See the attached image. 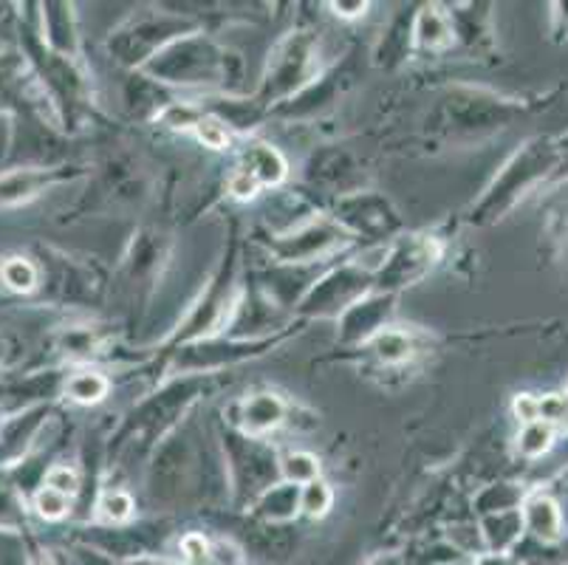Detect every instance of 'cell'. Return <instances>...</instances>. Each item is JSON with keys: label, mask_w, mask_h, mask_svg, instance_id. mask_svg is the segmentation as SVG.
Returning a JSON list of instances; mask_svg holds the SVG:
<instances>
[{"label": "cell", "mask_w": 568, "mask_h": 565, "mask_svg": "<svg viewBox=\"0 0 568 565\" xmlns=\"http://www.w3.org/2000/svg\"><path fill=\"white\" fill-rule=\"evenodd\" d=\"M0 280H3V286L12 289L18 294H29L38 289V266L32 261H26V258H7V261L0 263Z\"/></svg>", "instance_id": "20"}, {"label": "cell", "mask_w": 568, "mask_h": 565, "mask_svg": "<svg viewBox=\"0 0 568 565\" xmlns=\"http://www.w3.org/2000/svg\"><path fill=\"white\" fill-rule=\"evenodd\" d=\"M193 131H195V137L206 144V148H213V150L230 148V131H226V124L221 122V119L204 117V113H201V119L195 122Z\"/></svg>", "instance_id": "26"}, {"label": "cell", "mask_w": 568, "mask_h": 565, "mask_svg": "<svg viewBox=\"0 0 568 565\" xmlns=\"http://www.w3.org/2000/svg\"><path fill=\"white\" fill-rule=\"evenodd\" d=\"M144 69L168 82H182V85L221 82L226 71V57L213 43H206V40L187 38L175 40V43L156 51Z\"/></svg>", "instance_id": "2"}, {"label": "cell", "mask_w": 568, "mask_h": 565, "mask_svg": "<svg viewBox=\"0 0 568 565\" xmlns=\"http://www.w3.org/2000/svg\"><path fill=\"white\" fill-rule=\"evenodd\" d=\"M481 537L487 543V548L498 557L513 554L515 548L524 541V517L520 509H506V512H493V515L481 517Z\"/></svg>", "instance_id": "8"}, {"label": "cell", "mask_w": 568, "mask_h": 565, "mask_svg": "<svg viewBox=\"0 0 568 565\" xmlns=\"http://www.w3.org/2000/svg\"><path fill=\"white\" fill-rule=\"evenodd\" d=\"M513 413L520 424H531V422H540V411H537V396L531 393H520L513 404Z\"/></svg>", "instance_id": "32"}, {"label": "cell", "mask_w": 568, "mask_h": 565, "mask_svg": "<svg viewBox=\"0 0 568 565\" xmlns=\"http://www.w3.org/2000/svg\"><path fill=\"white\" fill-rule=\"evenodd\" d=\"M43 26L45 40H49L51 51L57 54H74L77 51V29H74V7L69 3H49L43 7Z\"/></svg>", "instance_id": "14"}, {"label": "cell", "mask_w": 568, "mask_h": 565, "mask_svg": "<svg viewBox=\"0 0 568 565\" xmlns=\"http://www.w3.org/2000/svg\"><path fill=\"white\" fill-rule=\"evenodd\" d=\"M557 164H560V153H557V142L549 137H537L526 142L509 162L500 168L495 181L489 184L487 195L478 201L473 221L481 224H493L498 218L513 210L526 193L537 190L544 184H555Z\"/></svg>", "instance_id": "1"}, {"label": "cell", "mask_w": 568, "mask_h": 565, "mask_svg": "<svg viewBox=\"0 0 568 565\" xmlns=\"http://www.w3.org/2000/svg\"><path fill=\"white\" fill-rule=\"evenodd\" d=\"M210 557L219 565H241V554H237V548L226 541L215 543V546L210 548Z\"/></svg>", "instance_id": "35"}, {"label": "cell", "mask_w": 568, "mask_h": 565, "mask_svg": "<svg viewBox=\"0 0 568 565\" xmlns=\"http://www.w3.org/2000/svg\"><path fill=\"white\" fill-rule=\"evenodd\" d=\"M368 565H402V559L396 557V554H385V557H376V559H371Z\"/></svg>", "instance_id": "38"}, {"label": "cell", "mask_w": 568, "mask_h": 565, "mask_svg": "<svg viewBox=\"0 0 568 565\" xmlns=\"http://www.w3.org/2000/svg\"><path fill=\"white\" fill-rule=\"evenodd\" d=\"M413 34H416V43L422 49L442 51L456 40V26H453V18L442 7H425L418 12Z\"/></svg>", "instance_id": "13"}, {"label": "cell", "mask_w": 568, "mask_h": 565, "mask_svg": "<svg viewBox=\"0 0 568 565\" xmlns=\"http://www.w3.org/2000/svg\"><path fill=\"white\" fill-rule=\"evenodd\" d=\"M182 552H184V559H187L190 565H201L206 557H210V546H206V541L201 535L184 537Z\"/></svg>", "instance_id": "33"}, {"label": "cell", "mask_w": 568, "mask_h": 565, "mask_svg": "<svg viewBox=\"0 0 568 565\" xmlns=\"http://www.w3.org/2000/svg\"><path fill=\"white\" fill-rule=\"evenodd\" d=\"M557 153H560V164H557V175H555V184H562L568 181V133L566 137H557Z\"/></svg>", "instance_id": "36"}, {"label": "cell", "mask_w": 568, "mask_h": 565, "mask_svg": "<svg viewBox=\"0 0 568 565\" xmlns=\"http://www.w3.org/2000/svg\"><path fill=\"white\" fill-rule=\"evenodd\" d=\"M343 241H345L343 226L320 221V224H308L303 226L301 232H292V235L281 238L277 243H272V249H275V255L281 258V261L303 263V261H314V258L325 255V252H332V249L339 246Z\"/></svg>", "instance_id": "6"}, {"label": "cell", "mask_w": 568, "mask_h": 565, "mask_svg": "<svg viewBox=\"0 0 568 565\" xmlns=\"http://www.w3.org/2000/svg\"><path fill=\"white\" fill-rule=\"evenodd\" d=\"M365 289H368V274L359 272V269L354 266L339 269V272L320 280L317 286L308 292V297L303 300V309L312 311V314H337V311H348L351 305L363 300Z\"/></svg>", "instance_id": "5"}, {"label": "cell", "mask_w": 568, "mask_h": 565, "mask_svg": "<svg viewBox=\"0 0 568 565\" xmlns=\"http://www.w3.org/2000/svg\"><path fill=\"white\" fill-rule=\"evenodd\" d=\"M562 398H566V411H568V387H566V393H562Z\"/></svg>", "instance_id": "40"}, {"label": "cell", "mask_w": 568, "mask_h": 565, "mask_svg": "<svg viewBox=\"0 0 568 565\" xmlns=\"http://www.w3.org/2000/svg\"><path fill=\"white\" fill-rule=\"evenodd\" d=\"M97 509H100L102 521L125 523V521H131V515L136 506H133V497L128 495L125 490H111L100 497V506H97Z\"/></svg>", "instance_id": "24"}, {"label": "cell", "mask_w": 568, "mask_h": 565, "mask_svg": "<svg viewBox=\"0 0 568 565\" xmlns=\"http://www.w3.org/2000/svg\"><path fill=\"white\" fill-rule=\"evenodd\" d=\"M555 438H557L555 424L549 422L524 424L518 433V453L529 461L544 458V455L555 447Z\"/></svg>", "instance_id": "17"}, {"label": "cell", "mask_w": 568, "mask_h": 565, "mask_svg": "<svg viewBox=\"0 0 568 565\" xmlns=\"http://www.w3.org/2000/svg\"><path fill=\"white\" fill-rule=\"evenodd\" d=\"M549 232L568 235V181L557 184L555 195L549 199Z\"/></svg>", "instance_id": "27"}, {"label": "cell", "mask_w": 568, "mask_h": 565, "mask_svg": "<svg viewBox=\"0 0 568 565\" xmlns=\"http://www.w3.org/2000/svg\"><path fill=\"white\" fill-rule=\"evenodd\" d=\"M34 509H38V515L45 517V521H63L71 512V497L43 486V490L34 495Z\"/></svg>", "instance_id": "25"}, {"label": "cell", "mask_w": 568, "mask_h": 565, "mask_svg": "<svg viewBox=\"0 0 568 565\" xmlns=\"http://www.w3.org/2000/svg\"><path fill=\"white\" fill-rule=\"evenodd\" d=\"M390 311V297H374V300H359V303L351 305L348 311H343V340L359 342L376 336V325L385 320V314Z\"/></svg>", "instance_id": "10"}, {"label": "cell", "mask_w": 568, "mask_h": 565, "mask_svg": "<svg viewBox=\"0 0 568 565\" xmlns=\"http://www.w3.org/2000/svg\"><path fill=\"white\" fill-rule=\"evenodd\" d=\"M43 486H49V490L60 492L65 497H74L80 492V478H77V473L69 470V466H51L49 473H45Z\"/></svg>", "instance_id": "28"}, {"label": "cell", "mask_w": 568, "mask_h": 565, "mask_svg": "<svg viewBox=\"0 0 568 565\" xmlns=\"http://www.w3.org/2000/svg\"><path fill=\"white\" fill-rule=\"evenodd\" d=\"M328 9H334L337 18L354 20V18H363V14L371 9V3H365V0H354V3H348V0H334V3H328Z\"/></svg>", "instance_id": "34"}, {"label": "cell", "mask_w": 568, "mask_h": 565, "mask_svg": "<svg viewBox=\"0 0 568 565\" xmlns=\"http://www.w3.org/2000/svg\"><path fill=\"white\" fill-rule=\"evenodd\" d=\"M520 517H524V532L537 543V546H555L566 537V521L562 509L549 492H531L520 504Z\"/></svg>", "instance_id": "7"}, {"label": "cell", "mask_w": 568, "mask_h": 565, "mask_svg": "<svg viewBox=\"0 0 568 565\" xmlns=\"http://www.w3.org/2000/svg\"><path fill=\"white\" fill-rule=\"evenodd\" d=\"M286 418V404L275 393H257V396L246 398L244 413H241V427L250 438H261L268 430L281 427Z\"/></svg>", "instance_id": "9"}, {"label": "cell", "mask_w": 568, "mask_h": 565, "mask_svg": "<svg viewBox=\"0 0 568 565\" xmlns=\"http://www.w3.org/2000/svg\"><path fill=\"white\" fill-rule=\"evenodd\" d=\"M314 74V38H308L306 31H297L292 38L283 40L277 51L268 60L266 80H263V100H277V97H288L301 85H306L308 77Z\"/></svg>", "instance_id": "3"}, {"label": "cell", "mask_w": 568, "mask_h": 565, "mask_svg": "<svg viewBox=\"0 0 568 565\" xmlns=\"http://www.w3.org/2000/svg\"><path fill=\"white\" fill-rule=\"evenodd\" d=\"M111 382L97 371H80L65 382V396L77 404H97L108 396Z\"/></svg>", "instance_id": "18"}, {"label": "cell", "mask_w": 568, "mask_h": 565, "mask_svg": "<svg viewBox=\"0 0 568 565\" xmlns=\"http://www.w3.org/2000/svg\"><path fill=\"white\" fill-rule=\"evenodd\" d=\"M551 38L557 43H566L568 40V0H557L551 3Z\"/></svg>", "instance_id": "31"}, {"label": "cell", "mask_w": 568, "mask_h": 565, "mask_svg": "<svg viewBox=\"0 0 568 565\" xmlns=\"http://www.w3.org/2000/svg\"><path fill=\"white\" fill-rule=\"evenodd\" d=\"M257 512H261L266 521H292V517L301 512V490L294 484L272 486V490L261 497Z\"/></svg>", "instance_id": "16"}, {"label": "cell", "mask_w": 568, "mask_h": 565, "mask_svg": "<svg viewBox=\"0 0 568 565\" xmlns=\"http://www.w3.org/2000/svg\"><path fill=\"white\" fill-rule=\"evenodd\" d=\"M230 193L235 195V199H241V201H250V199H255L257 193H261V184H257V181L252 179L250 173L237 170V173L230 179Z\"/></svg>", "instance_id": "30"}, {"label": "cell", "mask_w": 568, "mask_h": 565, "mask_svg": "<svg viewBox=\"0 0 568 565\" xmlns=\"http://www.w3.org/2000/svg\"><path fill=\"white\" fill-rule=\"evenodd\" d=\"M122 565H175V563L168 557H156V554H136V557H131Z\"/></svg>", "instance_id": "37"}, {"label": "cell", "mask_w": 568, "mask_h": 565, "mask_svg": "<svg viewBox=\"0 0 568 565\" xmlns=\"http://www.w3.org/2000/svg\"><path fill=\"white\" fill-rule=\"evenodd\" d=\"M537 411H540V422H549L555 424V427L568 418L562 393H546V396H537Z\"/></svg>", "instance_id": "29"}, {"label": "cell", "mask_w": 568, "mask_h": 565, "mask_svg": "<svg viewBox=\"0 0 568 565\" xmlns=\"http://www.w3.org/2000/svg\"><path fill=\"white\" fill-rule=\"evenodd\" d=\"M374 354L385 365H402L413 356V342L405 331L385 329L374 336Z\"/></svg>", "instance_id": "19"}, {"label": "cell", "mask_w": 568, "mask_h": 565, "mask_svg": "<svg viewBox=\"0 0 568 565\" xmlns=\"http://www.w3.org/2000/svg\"><path fill=\"white\" fill-rule=\"evenodd\" d=\"M241 170L250 173L261 186L281 184L286 179V159L275 148H268V144L252 142L241 153Z\"/></svg>", "instance_id": "12"}, {"label": "cell", "mask_w": 568, "mask_h": 565, "mask_svg": "<svg viewBox=\"0 0 568 565\" xmlns=\"http://www.w3.org/2000/svg\"><path fill=\"white\" fill-rule=\"evenodd\" d=\"M334 504V492L325 481H312L301 490V509L306 512L308 517H323L325 512L332 509Z\"/></svg>", "instance_id": "23"}, {"label": "cell", "mask_w": 568, "mask_h": 565, "mask_svg": "<svg viewBox=\"0 0 568 565\" xmlns=\"http://www.w3.org/2000/svg\"><path fill=\"white\" fill-rule=\"evenodd\" d=\"M29 565H51V563H49V559H43V557H32V559H29Z\"/></svg>", "instance_id": "39"}, {"label": "cell", "mask_w": 568, "mask_h": 565, "mask_svg": "<svg viewBox=\"0 0 568 565\" xmlns=\"http://www.w3.org/2000/svg\"><path fill=\"white\" fill-rule=\"evenodd\" d=\"M438 258V243L427 235H410L402 238L390 255L385 258L379 272V283L385 289H402L410 286L413 280H418Z\"/></svg>", "instance_id": "4"}, {"label": "cell", "mask_w": 568, "mask_h": 565, "mask_svg": "<svg viewBox=\"0 0 568 565\" xmlns=\"http://www.w3.org/2000/svg\"><path fill=\"white\" fill-rule=\"evenodd\" d=\"M283 475L288 484L306 486L320 478V461L308 453H292L283 458Z\"/></svg>", "instance_id": "22"}, {"label": "cell", "mask_w": 568, "mask_h": 565, "mask_svg": "<svg viewBox=\"0 0 568 565\" xmlns=\"http://www.w3.org/2000/svg\"><path fill=\"white\" fill-rule=\"evenodd\" d=\"M524 490L518 484H498L489 486L481 497H478V512L481 515H493V512H506V509H520L524 504Z\"/></svg>", "instance_id": "21"}, {"label": "cell", "mask_w": 568, "mask_h": 565, "mask_svg": "<svg viewBox=\"0 0 568 565\" xmlns=\"http://www.w3.org/2000/svg\"><path fill=\"white\" fill-rule=\"evenodd\" d=\"M57 175L51 170H12L0 175V206H14L40 195Z\"/></svg>", "instance_id": "11"}, {"label": "cell", "mask_w": 568, "mask_h": 565, "mask_svg": "<svg viewBox=\"0 0 568 565\" xmlns=\"http://www.w3.org/2000/svg\"><path fill=\"white\" fill-rule=\"evenodd\" d=\"M43 413L45 411H29L26 416L12 418V422L0 427V450H3V461L18 458V455L29 447V438L38 433Z\"/></svg>", "instance_id": "15"}]
</instances>
